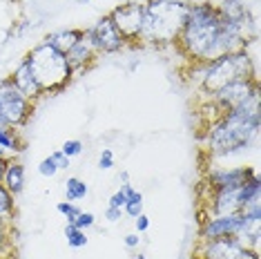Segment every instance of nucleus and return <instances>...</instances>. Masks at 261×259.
I'll use <instances>...</instances> for the list:
<instances>
[{
	"mask_svg": "<svg viewBox=\"0 0 261 259\" xmlns=\"http://www.w3.org/2000/svg\"><path fill=\"white\" fill-rule=\"evenodd\" d=\"M259 90L248 101L237 105L230 112L205 127V148L212 157H228L243 152L257 139L261 125V108H259Z\"/></svg>",
	"mask_w": 261,
	"mask_h": 259,
	"instance_id": "nucleus-1",
	"label": "nucleus"
},
{
	"mask_svg": "<svg viewBox=\"0 0 261 259\" xmlns=\"http://www.w3.org/2000/svg\"><path fill=\"white\" fill-rule=\"evenodd\" d=\"M219 27H221V14L215 5L197 3L190 5L183 29L174 45H179L183 56L190 58L192 65L210 63L221 56L219 49Z\"/></svg>",
	"mask_w": 261,
	"mask_h": 259,
	"instance_id": "nucleus-2",
	"label": "nucleus"
},
{
	"mask_svg": "<svg viewBox=\"0 0 261 259\" xmlns=\"http://www.w3.org/2000/svg\"><path fill=\"white\" fill-rule=\"evenodd\" d=\"M190 5L183 0H150L143 5V27L139 40L152 45L176 43Z\"/></svg>",
	"mask_w": 261,
	"mask_h": 259,
	"instance_id": "nucleus-3",
	"label": "nucleus"
},
{
	"mask_svg": "<svg viewBox=\"0 0 261 259\" xmlns=\"http://www.w3.org/2000/svg\"><path fill=\"white\" fill-rule=\"evenodd\" d=\"M192 69H199V90L201 94L212 96L217 90L234 83V81H243V79H252L257 76L254 72V63L248 51H234V54H223L215 58L210 63H201V65H192Z\"/></svg>",
	"mask_w": 261,
	"mask_h": 259,
	"instance_id": "nucleus-4",
	"label": "nucleus"
},
{
	"mask_svg": "<svg viewBox=\"0 0 261 259\" xmlns=\"http://www.w3.org/2000/svg\"><path fill=\"white\" fill-rule=\"evenodd\" d=\"M25 61L29 63V67H32V72L36 76L43 94L61 92L63 87H67L69 79L74 76L63 51L54 49V47L47 43H40L38 47H34L27 54Z\"/></svg>",
	"mask_w": 261,
	"mask_h": 259,
	"instance_id": "nucleus-5",
	"label": "nucleus"
},
{
	"mask_svg": "<svg viewBox=\"0 0 261 259\" xmlns=\"http://www.w3.org/2000/svg\"><path fill=\"white\" fill-rule=\"evenodd\" d=\"M32 112H34V101H29L25 94L14 85V81L11 79L0 81V119L9 127L20 130L29 121Z\"/></svg>",
	"mask_w": 261,
	"mask_h": 259,
	"instance_id": "nucleus-6",
	"label": "nucleus"
},
{
	"mask_svg": "<svg viewBox=\"0 0 261 259\" xmlns=\"http://www.w3.org/2000/svg\"><path fill=\"white\" fill-rule=\"evenodd\" d=\"M257 90H259L257 76H252V79H243V81H234V83L217 90L212 96H207L203 101V108L212 110V119L217 121L219 116L225 114V112H230L232 108H237V105H241L243 101H248Z\"/></svg>",
	"mask_w": 261,
	"mask_h": 259,
	"instance_id": "nucleus-7",
	"label": "nucleus"
},
{
	"mask_svg": "<svg viewBox=\"0 0 261 259\" xmlns=\"http://www.w3.org/2000/svg\"><path fill=\"white\" fill-rule=\"evenodd\" d=\"M85 38L92 43L96 54H116V51H121L127 43V40L121 36V32L116 29V25L112 22L110 16L100 18L96 25L87 29Z\"/></svg>",
	"mask_w": 261,
	"mask_h": 259,
	"instance_id": "nucleus-8",
	"label": "nucleus"
},
{
	"mask_svg": "<svg viewBox=\"0 0 261 259\" xmlns=\"http://www.w3.org/2000/svg\"><path fill=\"white\" fill-rule=\"evenodd\" d=\"M110 18L125 40H139L141 27H143V5L141 3L121 5L112 11Z\"/></svg>",
	"mask_w": 261,
	"mask_h": 259,
	"instance_id": "nucleus-9",
	"label": "nucleus"
},
{
	"mask_svg": "<svg viewBox=\"0 0 261 259\" xmlns=\"http://www.w3.org/2000/svg\"><path fill=\"white\" fill-rule=\"evenodd\" d=\"M243 248H246V244L237 235L201 241L199 259H241Z\"/></svg>",
	"mask_w": 261,
	"mask_h": 259,
	"instance_id": "nucleus-10",
	"label": "nucleus"
},
{
	"mask_svg": "<svg viewBox=\"0 0 261 259\" xmlns=\"http://www.w3.org/2000/svg\"><path fill=\"white\" fill-rule=\"evenodd\" d=\"M254 174L252 168H212L205 172L203 186L210 190H221V188H239Z\"/></svg>",
	"mask_w": 261,
	"mask_h": 259,
	"instance_id": "nucleus-11",
	"label": "nucleus"
},
{
	"mask_svg": "<svg viewBox=\"0 0 261 259\" xmlns=\"http://www.w3.org/2000/svg\"><path fill=\"white\" fill-rule=\"evenodd\" d=\"M96 56L98 54L94 51V47H92L90 40L85 38V34H83L81 40H76V43L69 47L67 51H65V58H67V65H69V69H72V74L81 72V69H85Z\"/></svg>",
	"mask_w": 261,
	"mask_h": 259,
	"instance_id": "nucleus-12",
	"label": "nucleus"
},
{
	"mask_svg": "<svg viewBox=\"0 0 261 259\" xmlns=\"http://www.w3.org/2000/svg\"><path fill=\"white\" fill-rule=\"evenodd\" d=\"M9 79L14 81V85L18 87L22 94H25L29 101H36V98L43 96V92H40V85H38L36 76H34V72H32V67H29L27 61H22L18 67L14 69V74H11Z\"/></svg>",
	"mask_w": 261,
	"mask_h": 259,
	"instance_id": "nucleus-13",
	"label": "nucleus"
},
{
	"mask_svg": "<svg viewBox=\"0 0 261 259\" xmlns=\"http://www.w3.org/2000/svg\"><path fill=\"white\" fill-rule=\"evenodd\" d=\"M0 184L7 188L14 197H18V194L25 190V168H22V163L16 161L14 157H11L7 161V166H5V172H3Z\"/></svg>",
	"mask_w": 261,
	"mask_h": 259,
	"instance_id": "nucleus-14",
	"label": "nucleus"
},
{
	"mask_svg": "<svg viewBox=\"0 0 261 259\" xmlns=\"http://www.w3.org/2000/svg\"><path fill=\"white\" fill-rule=\"evenodd\" d=\"M83 29H63V32H54V34H49L43 43H47V45H51L54 49H58V51H67L69 47H72L76 40H81L83 38Z\"/></svg>",
	"mask_w": 261,
	"mask_h": 259,
	"instance_id": "nucleus-15",
	"label": "nucleus"
},
{
	"mask_svg": "<svg viewBox=\"0 0 261 259\" xmlns=\"http://www.w3.org/2000/svg\"><path fill=\"white\" fill-rule=\"evenodd\" d=\"M20 150H22V141L18 137V130H14L9 125L0 127V154L11 159L18 154Z\"/></svg>",
	"mask_w": 261,
	"mask_h": 259,
	"instance_id": "nucleus-16",
	"label": "nucleus"
},
{
	"mask_svg": "<svg viewBox=\"0 0 261 259\" xmlns=\"http://www.w3.org/2000/svg\"><path fill=\"white\" fill-rule=\"evenodd\" d=\"M217 9H219V14H221V18H225V20H250L248 7L241 0H223Z\"/></svg>",
	"mask_w": 261,
	"mask_h": 259,
	"instance_id": "nucleus-17",
	"label": "nucleus"
},
{
	"mask_svg": "<svg viewBox=\"0 0 261 259\" xmlns=\"http://www.w3.org/2000/svg\"><path fill=\"white\" fill-rule=\"evenodd\" d=\"M90 192L85 181H81L79 176H72V179L65 181V197L67 201H79V199H85V194Z\"/></svg>",
	"mask_w": 261,
	"mask_h": 259,
	"instance_id": "nucleus-18",
	"label": "nucleus"
},
{
	"mask_svg": "<svg viewBox=\"0 0 261 259\" xmlns=\"http://www.w3.org/2000/svg\"><path fill=\"white\" fill-rule=\"evenodd\" d=\"M123 213L127 217H132V219H136V217L143 213V194L136 192L132 186L127 188V201L123 205Z\"/></svg>",
	"mask_w": 261,
	"mask_h": 259,
	"instance_id": "nucleus-19",
	"label": "nucleus"
},
{
	"mask_svg": "<svg viewBox=\"0 0 261 259\" xmlns=\"http://www.w3.org/2000/svg\"><path fill=\"white\" fill-rule=\"evenodd\" d=\"M65 237H67L69 248H85V246H87V235H85V230L76 228L74 223H67V226H65Z\"/></svg>",
	"mask_w": 261,
	"mask_h": 259,
	"instance_id": "nucleus-20",
	"label": "nucleus"
},
{
	"mask_svg": "<svg viewBox=\"0 0 261 259\" xmlns=\"http://www.w3.org/2000/svg\"><path fill=\"white\" fill-rule=\"evenodd\" d=\"M14 215V194L0 184V221H7Z\"/></svg>",
	"mask_w": 261,
	"mask_h": 259,
	"instance_id": "nucleus-21",
	"label": "nucleus"
},
{
	"mask_svg": "<svg viewBox=\"0 0 261 259\" xmlns=\"http://www.w3.org/2000/svg\"><path fill=\"white\" fill-rule=\"evenodd\" d=\"M56 210L65 217V219H67V223H72L76 217H79V213H81V208L74 201H61V203L56 205Z\"/></svg>",
	"mask_w": 261,
	"mask_h": 259,
	"instance_id": "nucleus-22",
	"label": "nucleus"
},
{
	"mask_svg": "<svg viewBox=\"0 0 261 259\" xmlns=\"http://www.w3.org/2000/svg\"><path fill=\"white\" fill-rule=\"evenodd\" d=\"M127 188H129V184H123V186H121V190H116L114 194H112V199H110V208L123 210V205H125V201H127Z\"/></svg>",
	"mask_w": 261,
	"mask_h": 259,
	"instance_id": "nucleus-23",
	"label": "nucleus"
},
{
	"mask_svg": "<svg viewBox=\"0 0 261 259\" xmlns=\"http://www.w3.org/2000/svg\"><path fill=\"white\" fill-rule=\"evenodd\" d=\"M61 152H63L65 157H69V159H72V157H79L81 152H83V143H81L79 139L65 141V143H63V148H61Z\"/></svg>",
	"mask_w": 261,
	"mask_h": 259,
	"instance_id": "nucleus-24",
	"label": "nucleus"
},
{
	"mask_svg": "<svg viewBox=\"0 0 261 259\" xmlns=\"http://www.w3.org/2000/svg\"><path fill=\"white\" fill-rule=\"evenodd\" d=\"M94 221H96V217H94L92 213H79V217H76V219L72 221L76 228H81V230H87V228H92L94 226Z\"/></svg>",
	"mask_w": 261,
	"mask_h": 259,
	"instance_id": "nucleus-25",
	"label": "nucleus"
},
{
	"mask_svg": "<svg viewBox=\"0 0 261 259\" xmlns=\"http://www.w3.org/2000/svg\"><path fill=\"white\" fill-rule=\"evenodd\" d=\"M38 172L43 174V176H54L58 172V168H56V163H54V159L51 157H47L40 161V166H38Z\"/></svg>",
	"mask_w": 261,
	"mask_h": 259,
	"instance_id": "nucleus-26",
	"label": "nucleus"
},
{
	"mask_svg": "<svg viewBox=\"0 0 261 259\" xmlns=\"http://www.w3.org/2000/svg\"><path fill=\"white\" fill-rule=\"evenodd\" d=\"M112 166H114V154H112V150H110V148H105L103 152H100L98 168H100V170H110Z\"/></svg>",
	"mask_w": 261,
	"mask_h": 259,
	"instance_id": "nucleus-27",
	"label": "nucleus"
},
{
	"mask_svg": "<svg viewBox=\"0 0 261 259\" xmlns=\"http://www.w3.org/2000/svg\"><path fill=\"white\" fill-rule=\"evenodd\" d=\"M49 157L54 159V163H56L58 170H67V168H69V157H65L61 150H58V152H51Z\"/></svg>",
	"mask_w": 261,
	"mask_h": 259,
	"instance_id": "nucleus-28",
	"label": "nucleus"
},
{
	"mask_svg": "<svg viewBox=\"0 0 261 259\" xmlns=\"http://www.w3.org/2000/svg\"><path fill=\"white\" fill-rule=\"evenodd\" d=\"M134 223H136V232H145L147 228H150V219H147V215H143V213L136 217Z\"/></svg>",
	"mask_w": 261,
	"mask_h": 259,
	"instance_id": "nucleus-29",
	"label": "nucleus"
},
{
	"mask_svg": "<svg viewBox=\"0 0 261 259\" xmlns=\"http://www.w3.org/2000/svg\"><path fill=\"white\" fill-rule=\"evenodd\" d=\"M139 244H141L139 232H132V235H127V237H125V246H127V248H139Z\"/></svg>",
	"mask_w": 261,
	"mask_h": 259,
	"instance_id": "nucleus-30",
	"label": "nucleus"
},
{
	"mask_svg": "<svg viewBox=\"0 0 261 259\" xmlns=\"http://www.w3.org/2000/svg\"><path fill=\"white\" fill-rule=\"evenodd\" d=\"M105 217H108L110 221H118L123 217V210H118V208H110L108 205V213H105Z\"/></svg>",
	"mask_w": 261,
	"mask_h": 259,
	"instance_id": "nucleus-31",
	"label": "nucleus"
},
{
	"mask_svg": "<svg viewBox=\"0 0 261 259\" xmlns=\"http://www.w3.org/2000/svg\"><path fill=\"white\" fill-rule=\"evenodd\" d=\"M7 241H9V237H7V230H5V221H0V252L7 246Z\"/></svg>",
	"mask_w": 261,
	"mask_h": 259,
	"instance_id": "nucleus-32",
	"label": "nucleus"
},
{
	"mask_svg": "<svg viewBox=\"0 0 261 259\" xmlns=\"http://www.w3.org/2000/svg\"><path fill=\"white\" fill-rule=\"evenodd\" d=\"M7 161H9L7 157L0 154V179H3V172H5V166H7Z\"/></svg>",
	"mask_w": 261,
	"mask_h": 259,
	"instance_id": "nucleus-33",
	"label": "nucleus"
},
{
	"mask_svg": "<svg viewBox=\"0 0 261 259\" xmlns=\"http://www.w3.org/2000/svg\"><path fill=\"white\" fill-rule=\"evenodd\" d=\"M0 259H3V257H0Z\"/></svg>",
	"mask_w": 261,
	"mask_h": 259,
	"instance_id": "nucleus-34",
	"label": "nucleus"
}]
</instances>
